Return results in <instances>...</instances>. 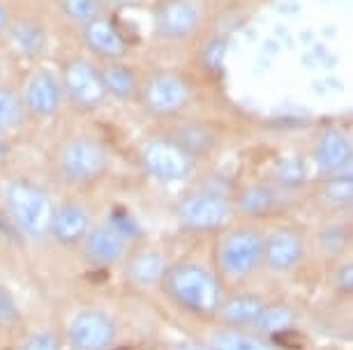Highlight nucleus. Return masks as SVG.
Segmentation results:
<instances>
[{
  "instance_id": "1",
  "label": "nucleus",
  "mask_w": 353,
  "mask_h": 350,
  "mask_svg": "<svg viewBox=\"0 0 353 350\" xmlns=\"http://www.w3.org/2000/svg\"><path fill=\"white\" fill-rule=\"evenodd\" d=\"M162 288L173 305L196 316H212L222 305V288L217 276L208 267L192 261L166 267Z\"/></svg>"
},
{
  "instance_id": "2",
  "label": "nucleus",
  "mask_w": 353,
  "mask_h": 350,
  "mask_svg": "<svg viewBox=\"0 0 353 350\" xmlns=\"http://www.w3.org/2000/svg\"><path fill=\"white\" fill-rule=\"evenodd\" d=\"M5 206H8L12 219L17 226L30 237H44L49 235L51 217H53V203L46 196L44 189L37 184L14 180L5 187Z\"/></svg>"
},
{
  "instance_id": "3",
  "label": "nucleus",
  "mask_w": 353,
  "mask_h": 350,
  "mask_svg": "<svg viewBox=\"0 0 353 350\" xmlns=\"http://www.w3.org/2000/svg\"><path fill=\"white\" fill-rule=\"evenodd\" d=\"M263 263V235L254 228L229 230L217 249V265L226 279L243 281Z\"/></svg>"
},
{
  "instance_id": "4",
  "label": "nucleus",
  "mask_w": 353,
  "mask_h": 350,
  "mask_svg": "<svg viewBox=\"0 0 353 350\" xmlns=\"http://www.w3.org/2000/svg\"><path fill=\"white\" fill-rule=\"evenodd\" d=\"M178 221L190 230H217L229 226L233 219V206L226 196L212 191H196L185 196L176 208Z\"/></svg>"
},
{
  "instance_id": "5",
  "label": "nucleus",
  "mask_w": 353,
  "mask_h": 350,
  "mask_svg": "<svg viewBox=\"0 0 353 350\" xmlns=\"http://www.w3.org/2000/svg\"><path fill=\"white\" fill-rule=\"evenodd\" d=\"M106 153L92 138H74L61 150V171L72 182H92L104 173Z\"/></svg>"
},
{
  "instance_id": "6",
  "label": "nucleus",
  "mask_w": 353,
  "mask_h": 350,
  "mask_svg": "<svg viewBox=\"0 0 353 350\" xmlns=\"http://www.w3.org/2000/svg\"><path fill=\"white\" fill-rule=\"evenodd\" d=\"M116 322L102 311L85 309L72 318L68 341L74 350H109L116 343Z\"/></svg>"
},
{
  "instance_id": "7",
  "label": "nucleus",
  "mask_w": 353,
  "mask_h": 350,
  "mask_svg": "<svg viewBox=\"0 0 353 350\" xmlns=\"http://www.w3.org/2000/svg\"><path fill=\"white\" fill-rule=\"evenodd\" d=\"M143 168L164 182L185 180L192 173V155L176 141H150L141 153Z\"/></svg>"
},
{
  "instance_id": "8",
  "label": "nucleus",
  "mask_w": 353,
  "mask_h": 350,
  "mask_svg": "<svg viewBox=\"0 0 353 350\" xmlns=\"http://www.w3.org/2000/svg\"><path fill=\"white\" fill-rule=\"evenodd\" d=\"M305 261V240L296 230L277 228L263 237V263L270 272L289 274Z\"/></svg>"
},
{
  "instance_id": "9",
  "label": "nucleus",
  "mask_w": 353,
  "mask_h": 350,
  "mask_svg": "<svg viewBox=\"0 0 353 350\" xmlns=\"http://www.w3.org/2000/svg\"><path fill=\"white\" fill-rule=\"evenodd\" d=\"M65 90L79 109H95L104 99L102 78L85 61H72L65 69Z\"/></svg>"
},
{
  "instance_id": "10",
  "label": "nucleus",
  "mask_w": 353,
  "mask_h": 350,
  "mask_svg": "<svg viewBox=\"0 0 353 350\" xmlns=\"http://www.w3.org/2000/svg\"><path fill=\"white\" fill-rule=\"evenodd\" d=\"M83 254L92 265L111 267L118 265L128 254V240L111 226H97L83 237Z\"/></svg>"
},
{
  "instance_id": "11",
  "label": "nucleus",
  "mask_w": 353,
  "mask_h": 350,
  "mask_svg": "<svg viewBox=\"0 0 353 350\" xmlns=\"http://www.w3.org/2000/svg\"><path fill=\"white\" fill-rule=\"evenodd\" d=\"M190 102V88L183 78L173 74L155 76L145 88V107L157 116H169L181 111Z\"/></svg>"
},
{
  "instance_id": "12",
  "label": "nucleus",
  "mask_w": 353,
  "mask_h": 350,
  "mask_svg": "<svg viewBox=\"0 0 353 350\" xmlns=\"http://www.w3.org/2000/svg\"><path fill=\"white\" fill-rule=\"evenodd\" d=\"M314 162L323 175L346 173L351 164V141L339 129L323 131L314 148Z\"/></svg>"
},
{
  "instance_id": "13",
  "label": "nucleus",
  "mask_w": 353,
  "mask_h": 350,
  "mask_svg": "<svg viewBox=\"0 0 353 350\" xmlns=\"http://www.w3.org/2000/svg\"><path fill=\"white\" fill-rule=\"evenodd\" d=\"M90 230V217L83 206L79 203H65L58 210H53L49 233L61 244H79Z\"/></svg>"
},
{
  "instance_id": "14",
  "label": "nucleus",
  "mask_w": 353,
  "mask_h": 350,
  "mask_svg": "<svg viewBox=\"0 0 353 350\" xmlns=\"http://www.w3.org/2000/svg\"><path fill=\"white\" fill-rule=\"evenodd\" d=\"M265 307V302L259 295L252 293H238L231 295L229 300H224L217 307L219 320L224 322V327H236V329H250L254 325V320L259 318L261 309Z\"/></svg>"
},
{
  "instance_id": "15",
  "label": "nucleus",
  "mask_w": 353,
  "mask_h": 350,
  "mask_svg": "<svg viewBox=\"0 0 353 350\" xmlns=\"http://www.w3.org/2000/svg\"><path fill=\"white\" fill-rule=\"evenodd\" d=\"M26 107L37 118H49L61 109V85L49 72H39L28 81Z\"/></svg>"
},
{
  "instance_id": "16",
  "label": "nucleus",
  "mask_w": 353,
  "mask_h": 350,
  "mask_svg": "<svg viewBox=\"0 0 353 350\" xmlns=\"http://www.w3.org/2000/svg\"><path fill=\"white\" fill-rule=\"evenodd\" d=\"M199 19H201V10H199L194 0H173V3H169L159 12L157 25L164 35L183 37L196 28Z\"/></svg>"
},
{
  "instance_id": "17",
  "label": "nucleus",
  "mask_w": 353,
  "mask_h": 350,
  "mask_svg": "<svg viewBox=\"0 0 353 350\" xmlns=\"http://www.w3.org/2000/svg\"><path fill=\"white\" fill-rule=\"evenodd\" d=\"M166 259L155 249L139 252L134 259L128 263V279L139 288H152L162 283L166 272Z\"/></svg>"
},
{
  "instance_id": "18",
  "label": "nucleus",
  "mask_w": 353,
  "mask_h": 350,
  "mask_svg": "<svg viewBox=\"0 0 353 350\" xmlns=\"http://www.w3.org/2000/svg\"><path fill=\"white\" fill-rule=\"evenodd\" d=\"M210 346L212 350H279L270 341H265V336L236 327L215 329L210 334Z\"/></svg>"
},
{
  "instance_id": "19",
  "label": "nucleus",
  "mask_w": 353,
  "mask_h": 350,
  "mask_svg": "<svg viewBox=\"0 0 353 350\" xmlns=\"http://www.w3.org/2000/svg\"><path fill=\"white\" fill-rule=\"evenodd\" d=\"M85 42L92 51L106 58H121L125 54V39L104 19H95L85 25Z\"/></svg>"
},
{
  "instance_id": "20",
  "label": "nucleus",
  "mask_w": 353,
  "mask_h": 350,
  "mask_svg": "<svg viewBox=\"0 0 353 350\" xmlns=\"http://www.w3.org/2000/svg\"><path fill=\"white\" fill-rule=\"evenodd\" d=\"M298 318V311L291 305H284V302H277V305H265L259 314V318L254 320V325L250 329L254 334L261 336H272L277 332H284V329H293V322Z\"/></svg>"
},
{
  "instance_id": "21",
  "label": "nucleus",
  "mask_w": 353,
  "mask_h": 350,
  "mask_svg": "<svg viewBox=\"0 0 353 350\" xmlns=\"http://www.w3.org/2000/svg\"><path fill=\"white\" fill-rule=\"evenodd\" d=\"M277 206V194L270 187H263V184H254V187H248L238 198V208L241 212L250 215V217H263L272 212Z\"/></svg>"
},
{
  "instance_id": "22",
  "label": "nucleus",
  "mask_w": 353,
  "mask_h": 350,
  "mask_svg": "<svg viewBox=\"0 0 353 350\" xmlns=\"http://www.w3.org/2000/svg\"><path fill=\"white\" fill-rule=\"evenodd\" d=\"M99 78H102L104 92H111L113 97H121V99L130 97L137 88L132 72L128 67H123V65H111V67L102 69Z\"/></svg>"
},
{
  "instance_id": "23",
  "label": "nucleus",
  "mask_w": 353,
  "mask_h": 350,
  "mask_svg": "<svg viewBox=\"0 0 353 350\" xmlns=\"http://www.w3.org/2000/svg\"><path fill=\"white\" fill-rule=\"evenodd\" d=\"M272 175H275L277 182L286 184V187H296V184H303L307 180V166L298 157H286V160H279L275 164Z\"/></svg>"
},
{
  "instance_id": "24",
  "label": "nucleus",
  "mask_w": 353,
  "mask_h": 350,
  "mask_svg": "<svg viewBox=\"0 0 353 350\" xmlns=\"http://www.w3.org/2000/svg\"><path fill=\"white\" fill-rule=\"evenodd\" d=\"M325 198L335 206H349L353 198V177L349 171L330 177L328 184H325Z\"/></svg>"
},
{
  "instance_id": "25",
  "label": "nucleus",
  "mask_w": 353,
  "mask_h": 350,
  "mask_svg": "<svg viewBox=\"0 0 353 350\" xmlns=\"http://www.w3.org/2000/svg\"><path fill=\"white\" fill-rule=\"evenodd\" d=\"M21 124V102L14 92L0 90V129H14Z\"/></svg>"
},
{
  "instance_id": "26",
  "label": "nucleus",
  "mask_w": 353,
  "mask_h": 350,
  "mask_svg": "<svg viewBox=\"0 0 353 350\" xmlns=\"http://www.w3.org/2000/svg\"><path fill=\"white\" fill-rule=\"evenodd\" d=\"M14 44L23 54H37L44 44V32L39 30V25L32 23H19L14 30Z\"/></svg>"
},
{
  "instance_id": "27",
  "label": "nucleus",
  "mask_w": 353,
  "mask_h": 350,
  "mask_svg": "<svg viewBox=\"0 0 353 350\" xmlns=\"http://www.w3.org/2000/svg\"><path fill=\"white\" fill-rule=\"evenodd\" d=\"M319 244L328 256H339L344 254V249L349 247V230L344 226H328L319 235Z\"/></svg>"
},
{
  "instance_id": "28",
  "label": "nucleus",
  "mask_w": 353,
  "mask_h": 350,
  "mask_svg": "<svg viewBox=\"0 0 353 350\" xmlns=\"http://www.w3.org/2000/svg\"><path fill=\"white\" fill-rule=\"evenodd\" d=\"M176 143L181 145V148L188 155L194 157L196 153H201V150H208L210 148L212 138H210L208 131H203V129H199V127H188V129H183L181 134H178V141Z\"/></svg>"
},
{
  "instance_id": "29",
  "label": "nucleus",
  "mask_w": 353,
  "mask_h": 350,
  "mask_svg": "<svg viewBox=\"0 0 353 350\" xmlns=\"http://www.w3.org/2000/svg\"><path fill=\"white\" fill-rule=\"evenodd\" d=\"M63 5H65V12H68L72 19L83 21V23L95 21L99 14L97 0H63Z\"/></svg>"
},
{
  "instance_id": "30",
  "label": "nucleus",
  "mask_w": 353,
  "mask_h": 350,
  "mask_svg": "<svg viewBox=\"0 0 353 350\" xmlns=\"http://www.w3.org/2000/svg\"><path fill=\"white\" fill-rule=\"evenodd\" d=\"M19 350H61V339L49 329H39L21 343Z\"/></svg>"
},
{
  "instance_id": "31",
  "label": "nucleus",
  "mask_w": 353,
  "mask_h": 350,
  "mask_svg": "<svg viewBox=\"0 0 353 350\" xmlns=\"http://www.w3.org/2000/svg\"><path fill=\"white\" fill-rule=\"evenodd\" d=\"M111 228H116L118 233H121L125 240L128 237H137V235H141V230H139V223L132 219V217L128 212H123V210H113V215H111V223H109Z\"/></svg>"
},
{
  "instance_id": "32",
  "label": "nucleus",
  "mask_w": 353,
  "mask_h": 350,
  "mask_svg": "<svg viewBox=\"0 0 353 350\" xmlns=\"http://www.w3.org/2000/svg\"><path fill=\"white\" fill-rule=\"evenodd\" d=\"M19 320V311H17V305L12 302V297L0 290V322L3 325H10V322H17Z\"/></svg>"
},
{
  "instance_id": "33",
  "label": "nucleus",
  "mask_w": 353,
  "mask_h": 350,
  "mask_svg": "<svg viewBox=\"0 0 353 350\" xmlns=\"http://www.w3.org/2000/svg\"><path fill=\"white\" fill-rule=\"evenodd\" d=\"M335 283H337L339 290H344V293H353V267H351V263H346V265H342L337 270Z\"/></svg>"
},
{
  "instance_id": "34",
  "label": "nucleus",
  "mask_w": 353,
  "mask_h": 350,
  "mask_svg": "<svg viewBox=\"0 0 353 350\" xmlns=\"http://www.w3.org/2000/svg\"><path fill=\"white\" fill-rule=\"evenodd\" d=\"M224 42L219 39V42H212L208 44V51H205V65L208 67H219L222 65V56H224Z\"/></svg>"
},
{
  "instance_id": "35",
  "label": "nucleus",
  "mask_w": 353,
  "mask_h": 350,
  "mask_svg": "<svg viewBox=\"0 0 353 350\" xmlns=\"http://www.w3.org/2000/svg\"><path fill=\"white\" fill-rule=\"evenodd\" d=\"M176 350H212L210 343H196V341H183L178 343Z\"/></svg>"
},
{
  "instance_id": "36",
  "label": "nucleus",
  "mask_w": 353,
  "mask_h": 350,
  "mask_svg": "<svg viewBox=\"0 0 353 350\" xmlns=\"http://www.w3.org/2000/svg\"><path fill=\"white\" fill-rule=\"evenodd\" d=\"M5 23H8V14H5V8H3V5H0V32H3Z\"/></svg>"
}]
</instances>
